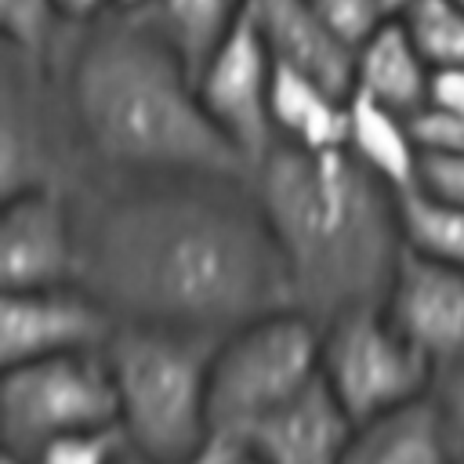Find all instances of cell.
I'll return each mask as SVG.
<instances>
[{"mask_svg": "<svg viewBox=\"0 0 464 464\" xmlns=\"http://www.w3.org/2000/svg\"><path fill=\"white\" fill-rule=\"evenodd\" d=\"M246 4L250 0H145L141 7L196 76L210 51L246 14Z\"/></svg>", "mask_w": 464, "mask_h": 464, "instance_id": "ac0fdd59", "label": "cell"}, {"mask_svg": "<svg viewBox=\"0 0 464 464\" xmlns=\"http://www.w3.org/2000/svg\"><path fill=\"white\" fill-rule=\"evenodd\" d=\"M178 464H265V457L254 450V442L239 431H210L188 457Z\"/></svg>", "mask_w": 464, "mask_h": 464, "instance_id": "484cf974", "label": "cell"}, {"mask_svg": "<svg viewBox=\"0 0 464 464\" xmlns=\"http://www.w3.org/2000/svg\"><path fill=\"white\" fill-rule=\"evenodd\" d=\"M352 431V413L337 402L319 373L304 392H297L239 435L254 442L265 464H341Z\"/></svg>", "mask_w": 464, "mask_h": 464, "instance_id": "7c38bea8", "label": "cell"}, {"mask_svg": "<svg viewBox=\"0 0 464 464\" xmlns=\"http://www.w3.org/2000/svg\"><path fill=\"white\" fill-rule=\"evenodd\" d=\"M402 22L431 69H464V7L457 0H417Z\"/></svg>", "mask_w": 464, "mask_h": 464, "instance_id": "44dd1931", "label": "cell"}, {"mask_svg": "<svg viewBox=\"0 0 464 464\" xmlns=\"http://www.w3.org/2000/svg\"><path fill=\"white\" fill-rule=\"evenodd\" d=\"M381 304L435 370L464 359V268L406 246Z\"/></svg>", "mask_w": 464, "mask_h": 464, "instance_id": "8fae6325", "label": "cell"}, {"mask_svg": "<svg viewBox=\"0 0 464 464\" xmlns=\"http://www.w3.org/2000/svg\"><path fill=\"white\" fill-rule=\"evenodd\" d=\"M319 355L323 326L297 308L228 330L210 362V424L218 431H246L319 377Z\"/></svg>", "mask_w": 464, "mask_h": 464, "instance_id": "5b68a950", "label": "cell"}, {"mask_svg": "<svg viewBox=\"0 0 464 464\" xmlns=\"http://www.w3.org/2000/svg\"><path fill=\"white\" fill-rule=\"evenodd\" d=\"M428 109L442 116H464V69H435Z\"/></svg>", "mask_w": 464, "mask_h": 464, "instance_id": "83f0119b", "label": "cell"}, {"mask_svg": "<svg viewBox=\"0 0 464 464\" xmlns=\"http://www.w3.org/2000/svg\"><path fill=\"white\" fill-rule=\"evenodd\" d=\"M399 218L410 250L464 268V203L428 196L413 185L399 192Z\"/></svg>", "mask_w": 464, "mask_h": 464, "instance_id": "d6986e66", "label": "cell"}, {"mask_svg": "<svg viewBox=\"0 0 464 464\" xmlns=\"http://www.w3.org/2000/svg\"><path fill=\"white\" fill-rule=\"evenodd\" d=\"M69 199L76 283L116 323L225 337L294 308L254 174L83 170Z\"/></svg>", "mask_w": 464, "mask_h": 464, "instance_id": "6da1fadb", "label": "cell"}, {"mask_svg": "<svg viewBox=\"0 0 464 464\" xmlns=\"http://www.w3.org/2000/svg\"><path fill=\"white\" fill-rule=\"evenodd\" d=\"M457 446L431 399L420 395L359 420L341 464H457Z\"/></svg>", "mask_w": 464, "mask_h": 464, "instance_id": "5bb4252c", "label": "cell"}, {"mask_svg": "<svg viewBox=\"0 0 464 464\" xmlns=\"http://www.w3.org/2000/svg\"><path fill=\"white\" fill-rule=\"evenodd\" d=\"M457 464H464V453H460V457H457Z\"/></svg>", "mask_w": 464, "mask_h": 464, "instance_id": "836d02e7", "label": "cell"}, {"mask_svg": "<svg viewBox=\"0 0 464 464\" xmlns=\"http://www.w3.org/2000/svg\"><path fill=\"white\" fill-rule=\"evenodd\" d=\"M319 373L355 424L428 395L435 381V366L402 337L384 304H359L323 323Z\"/></svg>", "mask_w": 464, "mask_h": 464, "instance_id": "52a82bcc", "label": "cell"}, {"mask_svg": "<svg viewBox=\"0 0 464 464\" xmlns=\"http://www.w3.org/2000/svg\"><path fill=\"white\" fill-rule=\"evenodd\" d=\"M254 188L297 312L323 326L348 308L384 301L406 254L399 192L348 145L276 141L254 167Z\"/></svg>", "mask_w": 464, "mask_h": 464, "instance_id": "3957f363", "label": "cell"}, {"mask_svg": "<svg viewBox=\"0 0 464 464\" xmlns=\"http://www.w3.org/2000/svg\"><path fill=\"white\" fill-rule=\"evenodd\" d=\"M246 11L279 65L308 72L341 94H352L355 51L330 29L315 0H250Z\"/></svg>", "mask_w": 464, "mask_h": 464, "instance_id": "4fadbf2b", "label": "cell"}, {"mask_svg": "<svg viewBox=\"0 0 464 464\" xmlns=\"http://www.w3.org/2000/svg\"><path fill=\"white\" fill-rule=\"evenodd\" d=\"M272 76L276 58L257 33L250 11L232 25V33L210 51L196 72V91L218 130L257 167L279 141L272 123Z\"/></svg>", "mask_w": 464, "mask_h": 464, "instance_id": "ba28073f", "label": "cell"}, {"mask_svg": "<svg viewBox=\"0 0 464 464\" xmlns=\"http://www.w3.org/2000/svg\"><path fill=\"white\" fill-rule=\"evenodd\" d=\"M417 188H424L428 196L450 199V203H464V149L420 145Z\"/></svg>", "mask_w": 464, "mask_h": 464, "instance_id": "cb8c5ba5", "label": "cell"}, {"mask_svg": "<svg viewBox=\"0 0 464 464\" xmlns=\"http://www.w3.org/2000/svg\"><path fill=\"white\" fill-rule=\"evenodd\" d=\"M0 464H33V457H22V453H14V450H4V453H0Z\"/></svg>", "mask_w": 464, "mask_h": 464, "instance_id": "4dcf8cb0", "label": "cell"}, {"mask_svg": "<svg viewBox=\"0 0 464 464\" xmlns=\"http://www.w3.org/2000/svg\"><path fill=\"white\" fill-rule=\"evenodd\" d=\"M431 62L417 47L410 25L402 14L388 18L366 44L355 51V87L359 94L402 112V116H420L428 109L431 94Z\"/></svg>", "mask_w": 464, "mask_h": 464, "instance_id": "9a60e30c", "label": "cell"}, {"mask_svg": "<svg viewBox=\"0 0 464 464\" xmlns=\"http://www.w3.org/2000/svg\"><path fill=\"white\" fill-rule=\"evenodd\" d=\"M145 0H120V7H141Z\"/></svg>", "mask_w": 464, "mask_h": 464, "instance_id": "d6a6232c", "label": "cell"}, {"mask_svg": "<svg viewBox=\"0 0 464 464\" xmlns=\"http://www.w3.org/2000/svg\"><path fill=\"white\" fill-rule=\"evenodd\" d=\"M431 399L450 428V439L457 446V453H464V359L453 362V366H442L435 370V381H431Z\"/></svg>", "mask_w": 464, "mask_h": 464, "instance_id": "d4e9b609", "label": "cell"}, {"mask_svg": "<svg viewBox=\"0 0 464 464\" xmlns=\"http://www.w3.org/2000/svg\"><path fill=\"white\" fill-rule=\"evenodd\" d=\"M116 464H160V460H152V457H145V453H138V450H123V457L116 460Z\"/></svg>", "mask_w": 464, "mask_h": 464, "instance_id": "f546056e", "label": "cell"}, {"mask_svg": "<svg viewBox=\"0 0 464 464\" xmlns=\"http://www.w3.org/2000/svg\"><path fill=\"white\" fill-rule=\"evenodd\" d=\"M76 283V218L62 188H22L4 196L0 286L40 290Z\"/></svg>", "mask_w": 464, "mask_h": 464, "instance_id": "30bf717a", "label": "cell"}, {"mask_svg": "<svg viewBox=\"0 0 464 464\" xmlns=\"http://www.w3.org/2000/svg\"><path fill=\"white\" fill-rule=\"evenodd\" d=\"M116 315L80 283L4 290L0 297V362H29L65 352L105 348Z\"/></svg>", "mask_w": 464, "mask_h": 464, "instance_id": "9c48e42d", "label": "cell"}, {"mask_svg": "<svg viewBox=\"0 0 464 464\" xmlns=\"http://www.w3.org/2000/svg\"><path fill=\"white\" fill-rule=\"evenodd\" d=\"M272 123L279 141L301 149H334L348 141V94L319 83L308 72L276 62Z\"/></svg>", "mask_w": 464, "mask_h": 464, "instance_id": "2e32d148", "label": "cell"}, {"mask_svg": "<svg viewBox=\"0 0 464 464\" xmlns=\"http://www.w3.org/2000/svg\"><path fill=\"white\" fill-rule=\"evenodd\" d=\"M123 450H127V439L120 424H112V428L58 435L44 450L33 453V464H116Z\"/></svg>", "mask_w": 464, "mask_h": 464, "instance_id": "7402d4cb", "label": "cell"}, {"mask_svg": "<svg viewBox=\"0 0 464 464\" xmlns=\"http://www.w3.org/2000/svg\"><path fill=\"white\" fill-rule=\"evenodd\" d=\"M457 4H460V7H464V0H457Z\"/></svg>", "mask_w": 464, "mask_h": 464, "instance_id": "e575fe53", "label": "cell"}, {"mask_svg": "<svg viewBox=\"0 0 464 464\" xmlns=\"http://www.w3.org/2000/svg\"><path fill=\"white\" fill-rule=\"evenodd\" d=\"M413 130H417L420 145L464 149V116H442V112L424 109L420 116H413Z\"/></svg>", "mask_w": 464, "mask_h": 464, "instance_id": "4316f807", "label": "cell"}, {"mask_svg": "<svg viewBox=\"0 0 464 464\" xmlns=\"http://www.w3.org/2000/svg\"><path fill=\"white\" fill-rule=\"evenodd\" d=\"M221 337L152 326L116 323L105 359L120 402V431L130 450L178 464L210 431V362Z\"/></svg>", "mask_w": 464, "mask_h": 464, "instance_id": "277c9868", "label": "cell"}, {"mask_svg": "<svg viewBox=\"0 0 464 464\" xmlns=\"http://www.w3.org/2000/svg\"><path fill=\"white\" fill-rule=\"evenodd\" d=\"M417 0H388V7H392V14H402L406 7H413Z\"/></svg>", "mask_w": 464, "mask_h": 464, "instance_id": "1f68e13d", "label": "cell"}, {"mask_svg": "<svg viewBox=\"0 0 464 464\" xmlns=\"http://www.w3.org/2000/svg\"><path fill=\"white\" fill-rule=\"evenodd\" d=\"M54 4H58L62 22L72 25V29H80V25H87V22L102 18V14H109L112 7H120V0H54Z\"/></svg>", "mask_w": 464, "mask_h": 464, "instance_id": "f1b7e54d", "label": "cell"}, {"mask_svg": "<svg viewBox=\"0 0 464 464\" xmlns=\"http://www.w3.org/2000/svg\"><path fill=\"white\" fill-rule=\"evenodd\" d=\"M116 417H120V402L105 348L4 366L0 377L4 450L33 457L58 435L112 428Z\"/></svg>", "mask_w": 464, "mask_h": 464, "instance_id": "8992f818", "label": "cell"}, {"mask_svg": "<svg viewBox=\"0 0 464 464\" xmlns=\"http://www.w3.org/2000/svg\"><path fill=\"white\" fill-rule=\"evenodd\" d=\"M58 91L87 170L254 174L145 7H112L72 29L58 54Z\"/></svg>", "mask_w": 464, "mask_h": 464, "instance_id": "7a4b0ae2", "label": "cell"}, {"mask_svg": "<svg viewBox=\"0 0 464 464\" xmlns=\"http://www.w3.org/2000/svg\"><path fill=\"white\" fill-rule=\"evenodd\" d=\"M62 14L54 0H0V33L4 47L14 54L54 69V58L62 54Z\"/></svg>", "mask_w": 464, "mask_h": 464, "instance_id": "ffe728a7", "label": "cell"}, {"mask_svg": "<svg viewBox=\"0 0 464 464\" xmlns=\"http://www.w3.org/2000/svg\"><path fill=\"white\" fill-rule=\"evenodd\" d=\"M377 178H384L395 192L417 185L420 138L413 120L352 91L348 94V141H344Z\"/></svg>", "mask_w": 464, "mask_h": 464, "instance_id": "e0dca14e", "label": "cell"}, {"mask_svg": "<svg viewBox=\"0 0 464 464\" xmlns=\"http://www.w3.org/2000/svg\"><path fill=\"white\" fill-rule=\"evenodd\" d=\"M323 18L330 22V29L352 47L359 51V44H366L392 14L388 0H315Z\"/></svg>", "mask_w": 464, "mask_h": 464, "instance_id": "603a6c76", "label": "cell"}]
</instances>
